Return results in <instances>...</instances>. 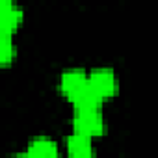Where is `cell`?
Listing matches in <instances>:
<instances>
[{"label":"cell","instance_id":"1","mask_svg":"<svg viewBox=\"0 0 158 158\" xmlns=\"http://www.w3.org/2000/svg\"><path fill=\"white\" fill-rule=\"evenodd\" d=\"M60 89L74 106H101V99L89 86V74L80 67H69L60 76Z\"/></svg>","mask_w":158,"mask_h":158},{"label":"cell","instance_id":"2","mask_svg":"<svg viewBox=\"0 0 158 158\" xmlns=\"http://www.w3.org/2000/svg\"><path fill=\"white\" fill-rule=\"evenodd\" d=\"M73 127H74V132L86 134L89 138L102 134L106 128V123H104L101 106H74Z\"/></svg>","mask_w":158,"mask_h":158},{"label":"cell","instance_id":"3","mask_svg":"<svg viewBox=\"0 0 158 158\" xmlns=\"http://www.w3.org/2000/svg\"><path fill=\"white\" fill-rule=\"evenodd\" d=\"M88 74H89V86L101 101H106L112 95H115L117 78H115V73L112 67H104V65L93 67Z\"/></svg>","mask_w":158,"mask_h":158},{"label":"cell","instance_id":"4","mask_svg":"<svg viewBox=\"0 0 158 158\" xmlns=\"http://www.w3.org/2000/svg\"><path fill=\"white\" fill-rule=\"evenodd\" d=\"M65 149H67L69 158H97L91 138L86 134H80V132L67 134Z\"/></svg>","mask_w":158,"mask_h":158},{"label":"cell","instance_id":"5","mask_svg":"<svg viewBox=\"0 0 158 158\" xmlns=\"http://www.w3.org/2000/svg\"><path fill=\"white\" fill-rule=\"evenodd\" d=\"M26 154L30 158H60V149L50 136L39 134L30 139L26 147Z\"/></svg>","mask_w":158,"mask_h":158},{"label":"cell","instance_id":"6","mask_svg":"<svg viewBox=\"0 0 158 158\" xmlns=\"http://www.w3.org/2000/svg\"><path fill=\"white\" fill-rule=\"evenodd\" d=\"M23 8L13 2V0H2V6H0V30L4 32H15L17 26L23 23Z\"/></svg>","mask_w":158,"mask_h":158},{"label":"cell","instance_id":"7","mask_svg":"<svg viewBox=\"0 0 158 158\" xmlns=\"http://www.w3.org/2000/svg\"><path fill=\"white\" fill-rule=\"evenodd\" d=\"M13 58H15L13 34L0 30V61H2V65H8Z\"/></svg>","mask_w":158,"mask_h":158},{"label":"cell","instance_id":"8","mask_svg":"<svg viewBox=\"0 0 158 158\" xmlns=\"http://www.w3.org/2000/svg\"><path fill=\"white\" fill-rule=\"evenodd\" d=\"M10 158H30V156H28L26 151H24V152H15V154H11Z\"/></svg>","mask_w":158,"mask_h":158}]
</instances>
